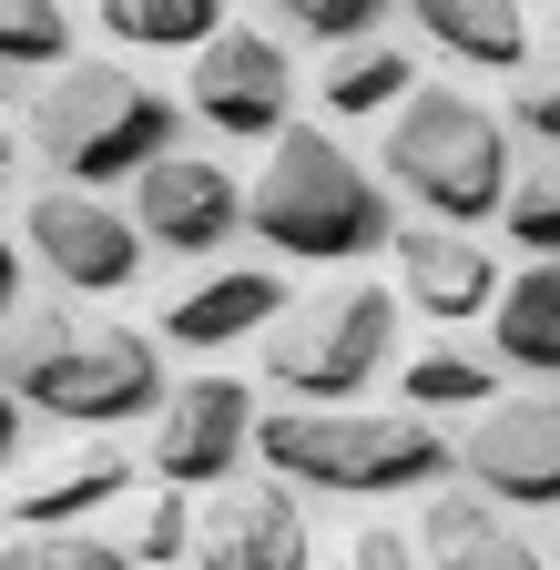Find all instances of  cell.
Listing matches in <instances>:
<instances>
[{
	"label": "cell",
	"mask_w": 560,
	"mask_h": 570,
	"mask_svg": "<svg viewBox=\"0 0 560 570\" xmlns=\"http://www.w3.org/2000/svg\"><path fill=\"white\" fill-rule=\"evenodd\" d=\"M520 132H540L550 154H560V51L530 61V82H520Z\"/></svg>",
	"instance_id": "28"
},
{
	"label": "cell",
	"mask_w": 560,
	"mask_h": 570,
	"mask_svg": "<svg viewBox=\"0 0 560 570\" xmlns=\"http://www.w3.org/2000/svg\"><path fill=\"white\" fill-rule=\"evenodd\" d=\"M11 316H21V245L0 235V336H11Z\"/></svg>",
	"instance_id": "29"
},
{
	"label": "cell",
	"mask_w": 560,
	"mask_h": 570,
	"mask_svg": "<svg viewBox=\"0 0 560 570\" xmlns=\"http://www.w3.org/2000/svg\"><path fill=\"white\" fill-rule=\"evenodd\" d=\"M275 316H286V275L275 265H225V275L184 285L164 306V336L174 346H235V336H275Z\"/></svg>",
	"instance_id": "15"
},
{
	"label": "cell",
	"mask_w": 560,
	"mask_h": 570,
	"mask_svg": "<svg viewBox=\"0 0 560 570\" xmlns=\"http://www.w3.org/2000/svg\"><path fill=\"white\" fill-rule=\"evenodd\" d=\"M31 142H41V164L72 184V194L144 184L174 154V102L144 82V71L72 61V71H51V82L31 92Z\"/></svg>",
	"instance_id": "4"
},
{
	"label": "cell",
	"mask_w": 560,
	"mask_h": 570,
	"mask_svg": "<svg viewBox=\"0 0 560 570\" xmlns=\"http://www.w3.org/2000/svg\"><path fill=\"white\" fill-rule=\"evenodd\" d=\"M112 550L132 560V570H164V560H194V499L184 489H132L122 499V530H112Z\"/></svg>",
	"instance_id": "21"
},
{
	"label": "cell",
	"mask_w": 560,
	"mask_h": 570,
	"mask_svg": "<svg viewBox=\"0 0 560 570\" xmlns=\"http://www.w3.org/2000/svg\"><path fill=\"white\" fill-rule=\"evenodd\" d=\"M0 570H11V550H0Z\"/></svg>",
	"instance_id": "33"
},
{
	"label": "cell",
	"mask_w": 560,
	"mask_h": 570,
	"mask_svg": "<svg viewBox=\"0 0 560 570\" xmlns=\"http://www.w3.org/2000/svg\"><path fill=\"white\" fill-rule=\"evenodd\" d=\"M407 540L429 550L439 570H550V560L510 530V510H500V499H479V489H439L429 510H417Z\"/></svg>",
	"instance_id": "16"
},
{
	"label": "cell",
	"mask_w": 560,
	"mask_h": 570,
	"mask_svg": "<svg viewBox=\"0 0 560 570\" xmlns=\"http://www.w3.org/2000/svg\"><path fill=\"white\" fill-rule=\"evenodd\" d=\"M387 346H397V296L387 285H336V296H306L275 316L265 377L296 407H357V387L387 367Z\"/></svg>",
	"instance_id": "6"
},
{
	"label": "cell",
	"mask_w": 560,
	"mask_h": 570,
	"mask_svg": "<svg viewBox=\"0 0 560 570\" xmlns=\"http://www.w3.org/2000/svg\"><path fill=\"white\" fill-rule=\"evenodd\" d=\"M407 92H417V71H407V51H387V41H367V51H336L326 71H316V102L336 112V122H367V112H407Z\"/></svg>",
	"instance_id": "20"
},
{
	"label": "cell",
	"mask_w": 560,
	"mask_h": 570,
	"mask_svg": "<svg viewBox=\"0 0 560 570\" xmlns=\"http://www.w3.org/2000/svg\"><path fill=\"white\" fill-rule=\"evenodd\" d=\"M377 0H286L275 11V41H326V51H367L377 41Z\"/></svg>",
	"instance_id": "25"
},
{
	"label": "cell",
	"mask_w": 560,
	"mask_h": 570,
	"mask_svg": "<svg viewBox=\"0 0 560 570\" xmlns=\"http://www.w3.org/2000/svg\"><path fill=\"white\" fill-rule=\"evenodd\" d=\"M194 570H316L306 499L286 479H225L194 510Z\"/></svg>",
	"instance_id": "10"
},
{
	"label": "cell",
	"mask_w": 560,
	"mask_h": 570,
	"mask_svg": "<svg viewBox=\"0 0 560 570\" xmlns=\"http://www.w3.org/2000/svg\"><path fill=\"white\" fill-rule=\"evenodd\" d=\"M417 31H429L449 61H469V71H530V21L500 11V0H429Z\"/></svg>",
	"instance_id": "18"
},
{
	"label": "cell",
	"mask_w": 560,
	"mask_h": 570,
	"mask_svg": "<svg viewBox=\"0 0 560 570\" xmlns=\"http://www.w3.org/2000/svg\"><path fill=\"white\" fill-rule=\"evenodd\" d=\"M397 387H407L417 417H449V407H489V397H500V367L469 356V346H429V356H407Z\"/></svg>",
	"instance_id": "22"
},
{
	"label": "cell",
	"mask_w": 560,
	"mask_h": 570,
	"mask_svg": "<svg viewBox=\"0 0 560 570\" xmlns=\"http://www.w3.org/2000/svg\"><path fill=\"white\" fill-rule=\"evenodd\" d=\"M489 346H500L520 377H560V265H520V285H500Z\"/></svg>",
	"instance_id": "17"
},
{
	"label": "cell",
	"mask_w": 560,
	"mask_h": 570,
	"mask_svg": "<svg viewBox=\"0 0 560 570\" xmlns=\"http://www.w3.org/2000/svg\"><path fill=\"white\" fill-rule=\"evenodd\" d=\"M21 255L61 285V296H122L132 275H144V235H132V214H112V194H72V184H51L31 194L21 214Z\"/></svg>",
	"instance_id": "7"
},
{
	"label": "cell",
	"mask_w": 560,
	"mask_h": 570,
	"mask_svg": "<svg viewBox=\"0 0 560 570\" xmlns=\"http://www.w3.org/2000/svg\"><path fill=\"white\" fill-rule=\"evenodd\" d=\"M459 479L500 510H560V397H489L459 439Z\"/></svg>",
	"instance_id": "8"
},
{
	"label": "cell",
	"mask_w": 560,
	"mask_h": 570,
	"mask_svg": "<svg viewBox=\"0 0 560 570\" xmlns=\"http://www.w3.org/2000/svg\"><path fill=\"white\" fill-rule=\"evenodd\" d=\"M11 570H132V560L112 550V530H51V540L11 550Z\"/></svg>",
	"instance_id": "26"
},
{
	"label": "cell",
	"mask_w": 560,
	"mask_h": 570,
	"mask_svg": "<svg viewBox=\"0 0 560 570\" xmlns=\"http://www.w3.org/2000/svg\"><path fill=\"white\" fill-rule=\"evenodd\" d=\"M72 31L61 0H0V71H72Z\"/></svg>",
	"instance_id": "24"
},
{
	"label": "cell",
	"mask_w": 560,
	"mask_h": 570,
	"mask_svg": "<svg viewBox=\"0 0 560 570\" xmlns=\"http://www.w3.org/2000/svg\"><path fill=\"white\" fill-rule=\"evenodd\" d=\"M387 184L429 214V225L469 235L510 204V132L469 92H407V112L387 122Z\"/></svg>",
	"instance_id": "5"
},
{
	"label": "cell",
	"mask_w": 560,
	"mask_h": 570,
	"mask_svg": "<svg viewBox=\"0 0 560 570\" xmlns=\"http://www.w3.org/2000/svg\"><path fill=\"white\" fill-rule=\"evenodd\" d=\"M112 499H132V459H122V439H82V449L41 459L31 479H11V520L31 540H51V530H92Z\"/></svg>",
	"instance_id": "13"
},
{
	"label": "cell",
	"mask_w": 560,
	"mask_h": 570,
	"mask_svg": "<svg viewBox=\"0 0 560 570\" xmlns=\"http://www.w3.org/2000/svg\"><path fill=\"white\" fill-rule=\"evenodd\" d=\"M194 112L215 122V132H235V142L296 132V61H286V41L225 21V41L194 51Z\"/></svg>",
	"instance_id": "9"
},
{
	"label": "cell",
	"mask_w": 560,
	"mask_h": 570,
	"mask_svg": "<svg viewBox=\"0 0 560 570\" xmlns=\"http://www.w3.org/2000/svg\"><path fill=\"white\" fill-rule=\"evenodd\" d=\"M397 296L417 306V316H439V326H459V316H489L500 306V265H489V245L479 235H449V225H397Z\"/></svg>",
	"instance_id": "14"
},
{
	"label": "cell",
	"mask_w": 560,
	"mask_h": 570,
	"mask_svg": "<svg viewBox=\"0 0 560 570\" xmlns=\"http://www.w3.org/2000/svg\"><path fill=\"white\" fill-rule=\"evenodd\" d=\"M500 235H520V255H530V265H560V154H530V164L510 174Z\"/></svg>",
	"instance_id": "23"
},
{
	"label": "cell",
	"mask_w": 560,
	"mask_h": 570,
	"mask_svg": "<svg viewBox=\"0 0 560 570\" xmlns=\"http://www.w3.org/2000/svg\"><path fill=\"white\" fill-rule=\"evenodd\" d=\"M132 235L164 255H215L245 235V184L215 154H164L144 184H132Z\"/></svg>",
	"instance_id": "12"
},
{
	"label": "cell",
	"mask_w": 560,
	"mask_h": 570,
	"mask_svg": "<svg viewBox=\"0 0 560 570\" xmlns=\"http://www.w3.org/2000/svg\"><path fill=\"white\" fill-rule=\"evenodd\" d=\"M245 235H265L286 265H357L397 245V204H387V174H367L336 132L296 122L275 132L265 174L245 184Z\"/></svg>",
	"instance_id": "2"
},
{
	"label": "cell",
	"mask_w": 560,
	"mask_h": 570,
	"mask_svg": "<svg viewBox=\"0 0 560 570\" xmlns=\"http://www.w3.org/2000/svg\"><path fill=\"white\" fill-rule=\"evenodd\" d=\"M0 102H11V71H0Z\"/></svg>",
	"instance_id": "32"
},
{
	"label": "cell",
	"mask_w": 560,
	"mask_h": 570,
	"mask_svg": "<svg viewBox=\"0 0 560 570\" xmlns=\"http://www.w3.org/2000/svg\"><path fill=\"white\" fill-rule=\"evenodd\" d=\"M11 154H21V142H11V132H0V194H11Z\"/></svg>",
	"instance_id": "31"
},
{
	"label": "cell",
	"mask_w": 560,
	"mask_h": 570,
	"mask_svg": "<svg viewBox=\"0 0 560 570\" xmlns=\"http://www.w3.org/2000/svg\"><path fill=\"white\" fill-rule=\"evenodd\" d=\"M21 417H31L21 397H0V479H21Z\"/></svg>",
	"instance_id": "30"
},
{
	"label": "cell",
	"mask_w": 560,
	"mask_h": 570,
	"mask_svg": "<svg viewBox=\"0 0 560 570\" xmlns=\"http://www.w3.org/2000/svg\"><path fill=\"white\" fill-rule=\"evenodd\" d=\"M255 449L286 489H336V499H397L459 469V439L417 407H275Z\"/></svg>",
	"instance_id": "3"
},
{
	"label": "cell",
	"mask_w": 560,
	"mask_h": 570,
	"mask_svg": "<svg viewBox=\"0 0 560 570\" xmlns=\"http://www.w3.org/2000/svg\"><path fill=\"white\" fill-rule=\"evenodd\" d=\"M92 31L112 51H184L194 61L204 41H225V11H215V0H102Z\"/></svg>",
	"instance_id": "19"
},
{
	"label": "cell",
	"mask_w": 560,
	"mask_h": 570,
	"mask_svg": "<svg viewBox=\"0 0 560 570\" xmlns=\"http://www.w3.org/2000/svg\"><path fill=\"white\" fill-rule=\"evenodd\" d=\"M326 570H429V560H417V540H407V530H357Z\"/></svg>",
	"instance_id": "27"
},
{
	"label": "cell",
	"mask_w": 560,
	"mask_h": 570,
	"mask_svg": "<svg viewBox=\"0 0 560 570\" xmlns=\"http://www.w3.org/2000/svg\"><path fill=\"white\" fill-rule=\"evenodd\" d=\"M255 387H235V377H184L174 397H164V417H154V489H204V479H235V459L255 449Z\"/></svg>",
	"instance_id": "11"
},
{
	"label": "cell",
	"mask_w": 560,
	"mask_h": 570,
	"mask_svg": "<svg viewBox=\"0 0 560 570\" xmlns=\"http://www.w3.org/2000/svg\"><path fill=\"white\" fill-rule=\"evenodd\" d=\"M0 397H21L61 428H132V417H164V346L132 336L112 316H82V306H21L11 336H0Z\"/></svg>",
	"instance_id": "1"
}]
</instances>
